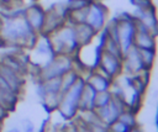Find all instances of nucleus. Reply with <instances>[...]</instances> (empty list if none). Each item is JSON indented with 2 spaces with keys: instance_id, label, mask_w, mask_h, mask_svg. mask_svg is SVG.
I'll return each mask as SVG.
<instances>
[{
  "instance_id": "obj_22",
  "label": "nucleus",
  "mask_w": 158,
  "mask_h": 132,
  "mask_svg": "<svg viewBox=\"0 0 158 132\" xmlns=\"http://www.w3.org/2000/svg\"><path fill=\"white\" fill-rule=\"evenodd\" d=\"M14 0H0V2L1 4H4V5H7V4H10V2H12Z\"/></svg>"
},
{
  "instance_id": "obj_13",
  "label": "nucleus",
  "mask_w": 158,
  "mask_h": 132,
  "mask_svg": "<svg viewBox=\"0 0 158 132\" xmlns=\"http://www.w3.org/2000/svg\"><path fill=\"white\" fill-rule=\"evenodd\" d=\"M95 94H96V91L89 84L85 83L81 89V94H80V99H79V110L94 109Z\"/></svg>"
},
{
  "instance_id": "obj_20",
  "label": "nucleus",
  "mask_w": 158,
  "mask_h": 132,
  "mask_svg": "<svg viewBox=\"0 0 158 132\" xmlns=\"http://www.w3.org/2000/svg\"><path fill=\"white\" fill-rule=\"evenodd\" d=\"M128 132H143V131H142V130H141V128H139V127L136 125V126L131 127V128L128 130Z\"/></svg>"
},
{
  "instance_id": "obj_1",
  "label": "nucleus",
  "mask_w": 158,
  "mask_h": 132,
  "mask_svg": "<svg viewBox=\"0 0 158 132\" xmlns=\"http://www.w3.org/2000/svg\"><path fill=\"white\" fill-rule=\"evenodd\" d=\"M0 41L5 47L32 48L37 41V33L30 27L22 15H0Z\"/></svg>"
},
{
  "instance_id": "obj_10",
  "label": "nucleus",
  "mask_w": 158,
  "mask_h": 132,
  "mask_svg": "<svg viewBox=\"0 0 158 132\" xmlns=\"http://www.w3.org/2000/svg\"><path fill=\"white\" fill-rule=\"evenodd\" d=\"M122 58L125 59V65L126 68L131 72V73H141L142 70H146L143 64H142V60H141V57H139V52H138V48L132 46L123 56Z\"/></svg>"
},
{
  "instance_id": "obj_11",
  "label": "nucleus",
  "mask_w": 158,
  "mask_h": 132,
  "mask_svg": "<svg viewBox=\"0 0 158 132\" xmlns=\"http://www.w3.org/2000/svg\"><path fill=\"white\" fill-rule=\"evenodd\" d=\"M0 75L6 80V83L10 85V88L17 94L20 91V89L22 88V76L21 73H17L7 67H5L4 64L0 63Z\"/></svg>"
},
{
  "instance_id": "obj_16",
  "label": "nucleus",
  "mask_w": 158,
  "mask_h": 132,
  "mask_svg": "<svg viewBox=\"0 0 158 132\" xmlns=\"http://www.w3.org/2000/svg\"><path fill=\"white\" fill-rule=\"evenodd\" d=\"M112 95L110 93V90H104V91H96L95 94V99H94V109L98 107H102L106 104L110 102Z\"/></svg>"
},
{
  "instance_id": "obj_19",
  "label": "nucleus",
  "mask_w": 158,
  "mask_h": 132,
  "mask_svg": "<svg viewBox=\"0 0 158 132\" xmlns=\"http://www.w3.org/2000/svg\"><path fill=\"white\" fill-rule=\"evenodd\" d=\"M65 132H78V130H77L75 125H72V126H69V127L65 128Z\"/></svg>"
},
{
  "instance_id": "obj_2",
  "label": "nucleus",
  "mask_w": 158,
  "mask_h": 132,
  "mask_svg": "<svg viewBox=\"0 0 158 132\" xmlns=\"http://www.w3.org/2000/svg\"><path fill=\"white\" fill-rule=\"evenodd\" d=\"M54 54H70L78 49L79 44L77 41L74 25L68 26L63 23L59 28L47 35Z\"/></svg>"
},
{
  "instance_id": "obj_9",
  "label": "nucleus",
  "mask_w": 158,
  "mask_h": 132,
  "mask_svg": "<svg viewBox=\"0 0 158 132\" xmlns=\"http://www.w3.org/2000/svg\"><path fill=\"white\" fill-rule=\"evenodd\" d=\"M100 72H93L88 80L85 81L86 84H89L95 91H104V90H109L110 85H111V78L99 68Z\"/></svg>"
},
{
  "instance_id": "obj_18",
  "label": "nucleus",
  "mask_w": 158,
  "mask_h": 132,
  "mask_svg": "<svg viewBox=\"0 0 158 132\" xmlns=\"http://www.w3.org/2000/svg\"><path fill=\"white\" fill-rule=\"evenodd\" d=\"M90 4V0H70L68 2V10L73 11V10H79V9H84Z\"/></svg>"
},
{
  "instance_id": "obj_3",
  "label": "nucleus",
  "mask_w": 158,
  "mask_h": 132,
  "mask_svg": "<svg viewBox=\"0 0 158 132\" xmlns=\"http://www.w3.org/2000/svg\"><path fill=\"white\" fill-rule=\"evenodd\" d=\"M84 84L85 81L79 76L77 81L68 90L62 93L59 105H58V111L64 118H72L77 115L79 110V99H80V94Z\"/></svg>"
},
{
  "instance_id": "obj_17",
  "label": "nucleus",
  "mask_w": 158,
  "mask_h": 132,
  "mask_svg": "<svg viewBox=\"0 0 158 132\" xmlns=\"http://www.w3.org/2000/svg\"><path fill=\"white\" fill-rule=\"evenodd\" d=\"M107 128H109V132H128V130H130L126 125H123L118 120H115L114 122H111L107 126Z\"/></svg>"
},
{
  "instance_id": "obj_23",
  "label": "nucleus",
  "mask_w": 158,
  "mask_h": 132,
  "mask_svg": "<svg viewBox=\"0 0 158 132\" xmlns=\"http://www.w3.org/2000/svg\"><path fill=\"white\" fill-rule=\"evenodd\" d=\"M14 1H19V0H14Z\"/></svg>"
},
{
  "instance_id": "obj_6",
  "label": "nucleus",
  "mask_w": 158,
  "mask_h": 132,
  "mask_svg": "<svg viewBox=\"0 0 158 132\" xmlns=\"http://www.w3.org/2000/svg\"><path fill=\"white\" fill-rule=\"evenodd\" d=\"M98 67L104 70L110 78L116 76L122 67V62H121V57L111 54L109 52L101 51L100 52V57H99V63Z\"/></svg>"
},
{
  "instance_id": "obj_5",
  "label": "nucleus",
  "mask_w": 158,
  "mask_h": 132,
  "mask_svg": "<svg viewBox=\"0 0 158 132\" xmlns=\"http://www.w3.org/2000/svg\"><path fill=\"white\" fill-rule=\"evenodd\" d=\"M105 17H106V10L101 4L99 2L89 4L85 15V23H88L95 32L101 30V27L105 23Z\"/></svg>"
},
{
  "instance_id": "obj_12",
  "label": "nucleus",
  "mask_w": 158,
  "mask_h": 132,
  "mask_svg": "<svg viewBox=\"0 0 158 132\" xmlns=\"http://www.w3.org/2000/svg\"><path fill=\"white\" fill-rule=\"evenodd\" d=\"M74 31H75V36H77V41L79 46L90 43L91 38L94 37V35L96 33L88 23L83 22V23H75L74 25Z\"/></svg>"
},
{
  "instance_id": "obj_4",
  "label": "nucleus",
  "mask_w": 158,
  "mask_h": 132,
  "mask_svg": "<svg viewBox=\"0 0 158 132\" xmlns=\"http://www.w3.org/2000/svg\"><path fill=\"white\" fill-rule=\"evenodd\" d=\"M72 58L68 54H56L49 63L40 69L38 75L41 80L62 76L65 72L72 69Z\"/></svg>"
},
{
  "instance_id": "obj_15",
  "label": "nucleus",
  "mask_w": 158,
  "mask_h": 132,
  "mask_svg": "<svg viewBox=\"0 0 158 132\" xmlns=\"http://www.w3.org/2000/svg\"><path fill=\"white\" fill-rule=\"evenodd\" d=\"M138 52H139V57H141V60H142V64H143L144 69L151 68L154 59H156L154 49H139L138 48Z\"/></svg>"
},
{
  "instance_id": "obj_14",
  "label": "nucleus",
  "mask_w": 158,
  "mask_h": 132,
  "mask_svg": "<svg viewBox=\"0 0 158 132\" xmlns=\"http://www.w3.org/2000/svg\"><path fill=\"white\" fill-rule=\"evenodd\" d=\"M117 120L121 121L123 125H126L128 128H131V127H133V126L137 125V118H136L135 112L131 111V110H127V109L122 110V111L118 113Z\"/></svg>"
},
{
  "instance_id": "obj_7",
  "label": "nucleus",
  "mask_w": 158,
  "mask_h": 132,
  "mask_svg": "<svg viewBox=\"0 0 158 132\" xmlns=\"http://www.w3.org/2000/svg\"><path fill=\"white\" fill-rule=\"evenodd\" d=\"M23 16L27 21V23L30 25V27L36 32V33H41L43 23H44V16H46V11L37 4H33L31 6L25 7V12Z\"/></svg>"
},
{
  "instance_id": "obj_21",
  "label": "nucleus",
  "mask_w": 158,
  "mask_h": 132,
  "mask_svg": "<svg viewBox=\"0 0 158 132\" xmlns=\"http://www.w3.org/2000/svg\"><path fill=\"white\" fill-rule=\"evenodd\" d=\"M6 132H20V130H19L17 127H12V128H10V130L6 131Z\"/></svg>"
},
{
  "instance_id": "obj_8",
  "label": "nucleus",
  "mask_w": 158,
  "mask_h": 132,
  "mask_svg": "<svg viewBox=\"0 0 158 132\" xmlns=\"http://www.w3.org/2000/svg\"><path fill=\"white\" fill-rule=\"evenodd\" d=\"M133 46L139 49H154L156 41L154 35H152L148 30L136 23V32L133 37Z\"/></svg>"
}]
</instances>
